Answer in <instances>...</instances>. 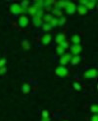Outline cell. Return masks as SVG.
Here are the masks:
<instances>
[{"label":"cell","instance_id":"1","mask_svg":"<svg viewBox=\"0 0 98 121\" xmlns=\"http://www.w3.org/2000/svg\"><path fill=\"white\" fill-rule=\"evenodd\" d=\"M10 11H11L14 15H19V14H22V13L27 12V10H26V9H23L22 7L20 6V4H18V3L12 4L11 7H10Z\"/></svg>","mask_w":98,"mask_h":121},{"label":"cell","instance_id":"2","mask_svg":"<svg viewBox=\"0 0 98 121\" xmlns=\"http://www.w3.org/2000/svg\"><path fill=\"white\" fill-rule=\"evenodd\" d=\"M97 76V70L95 69H90L84 73V77L87 79H92Z\"/></svg>","mask_w":98,"mask_h":121},{"label":"cell","instance_id":"3","mask_svg":"<svg viewBox=\"0 0 98 121\" xmlns=\"http://www.w3.org/2000/svg\"><path fill=\"white\" fill-rule=\"evenodd\" d=\"M55 73L58 75V76H60V77H64V76H67V75H68V69H66L64 65H60V66H58L56 69Z\"/></svg>","mask_w":98,"mask_h":121},{"label":"cell","instance_id":"4","mask_svg":"<svg viewBox=\"0 0 98 121\" xmlns=\"http://www.w3.org/2000/svg\"><path fill=\"white\" fill-rule=\"evenodd\" d=\"M73 56L71 54H63L60 58V64L61 65H65L67 64H69V62H71Z\"/></svg>","mask_w":98,"mask_h":121},{"label":"cell","instance_id":"5","mask_svg":"<svg viewBox=\"0 0 98 121\" xmlns=\"http://www.w3.org/2000/svg\"><path fill=\"white\" fill-rule=\"evenodd\" d=\"M82 48L79 44H74L73 46H71V53L75 56H79V54L81 52Z\"/></svg>","mask_w":98,"mask_h":121},{"label":"cell","instance_id":"6","mask_svg":"<svg viewBox=\"0 0 98 121\" xmlns=\"http://www.w3.org/2000/svg\"><path fill=\"white\" fill-rule=\"evenodd\" d=\"M66 12L68 13V14H70V15H72V14H74L75 12H76V10H77V6H76V4L75 3H73V2H69V4H68V6L66 7Z\"/></svg>","mask_w":98,"mask_h":121},{"label":"cell","instance_id":"7","mask_svg":"<svg viewBox=\"0 0 98 121\" xmlns=\"http://www.w3.org/2000/svg\"><path fill=\"white\" fill-rule=\"evenodd\" d=\"M28 17H26V16L20 17V19H19V26H20L21 27H26V26H28Z\"/></svg>","mask_w":98,"mask_h":121},{"label":"cell","instance_id":"8","mask_svg":"<svg viewBox=\"0 0 98 121\" xmlns=\"http://www.w3.org/2000/svg\"><path fill=\"white\" fill-rule=\"evenodd\" d=\"M70 1H58L56 2V7L55 8L56 9H59V10H61V8H66V7L68 6V4H69Z\"/></svg>","mask_w":98,"mask_h":121},{"label":"cell","instance_id":"9","mask_svg":"<svg viewBox=\"0 0 98 121\" xmlns=\"http://www.w3.org/2000/svg\"><path fill=\"white\" fill-rule=\"evenodd\" d=\"M50 41H51V35H50L49 33H46V34H44V35L42 36V38H41L42 44L47 45V44L50 43Z\"/></svg>","mask_w":98,"mask_h":121},{"label":"cell","instance_id":"10","mask_svg":"<svg viewBox=\"0 0 98 121\" xmlns=\"http://www.w3.org/2000/svg\"><path fill=\"white\" fill-rule=\"evenodd\" d=\"M33 25L35 26H41L43 25V21L42 18H38V17H33Z\"/></svg>","mask_w":98,"mask_h":121},{"label":"cell","instance_id":"11","mask_svg":"<svg viewBox=\"0 0 98 121\" xmlns=\"http://www.w3.org/2000/svg\"><path fill=\"white\" fill-rule=\"evenodd\" d=\"M37 10H38V9H37L35 6H28V9H27V12H28L33 17H34L35 14H36V12H37Z\"/></svg>","mask_w":98,"mask_h":121},{"label":"cell","instance_id":"12","mask_svg":"<svg viewBox=\"0 0 98 121\" xmlns=\"http://www.w3.org/2000/svg\"><path fill=\"white\" fill-rule=\"evenodd\" d=\"M65 38H66V36H65L64 33H59V34H57V36L55 37V41H56L58 44H60L61 42L65 41Z\"/></svg>","mask_w":98,"mask_h":121},{"label":"cell","instance_id":"13","mask_svg":"<svg viewBox=\"0 0 98 121\" xmlns=\"http://www.w3.org/2000/svg\"><path fill=\"white\" fill-rule=\"evenodd\" d=\"M95 4H96V1L95 0H89V1H86V3H85V8L88 10V9H93L94 8V6H95Z\"/></svg>","mask_w":98,"mask_h":121},{"label":"cell","instance_id":"14","mask_svg":"<svg viewBox=\"0 0 98 121\" xmlns=\"http://www.w3.org/2000/svg\"><path fill=\"white\" fill-rule=\"evenodd\" d=\"M77 10H78V12H79V15H85L87 13V9L85 8L84 6H82V5L78 6L77 7Z\"/></svg>","mask_w":98,"mask_h":121},{"label":"cell","instance_id":"15","mask_svg":"<svg viewBox=\"0 0 98 121\" xmlns=\"http://www.w3.org/2000/svg\"><path fill=\"white\" fill-rule=\"evenodd\" d=\"M79 62H80V57L79 56H75L71 60V63H72L73 65H76L79 64Z\"/></svg>","mask_w":98,"mask_h":121},{"label":"cell","instance_id":"16","mask_svg":"<svg viewBox=\"0 0 98 121\" xmlns=\"http://www.w3.org/2000/svg\"><path fill=\"white\" fill-rule=\"evenodd\" d=\"M22 91H23V93H25V94L28 93L29 91H31V86H29L28 84H24L22 87Z\"/></svg>","mask_w":98,"mask_h":121},{"label":"cell","instance_id":"17","mask_svg":"<svg viewBox=\"0 0 98 121\" xmlns=\"http://www.w3.org/2000/svg\"><path fill=\"white\" fill-rule=\"evenodd\" d=\"M72 41L74 44H79L80 43V38H79V36L77 35V34H75L73 37H72Z\"/></svg>","mask_w":98,"mask_h":121},{"label":"cell","instance_id":"18","mask_svg":"<svg viewBox=\"0 0 98 121\" xmlns=\"http://www.w3.org/2000/svg\"><path fill=\"white\" fill-rule=\"evenodd\" d=\"M49 25L52 26V27H55L58 26V19L57 18H52V20L50 21L49 22Z\"/></svg>","mask_w":98,"mask_h":121},{"label":"cell","instance_id":"19","mask_svg":"<svg viewBox=\"0 0 98 121\" xmlns=\"http://www.w3.org/2000/svg\"><path fill=\"white\" fill-rule=\"evenodd\" d=\"M52 18H53V16H52V15H50V14L45 15L44 18H43V20H44V22H45V24H49L50 21L52 20Z\"/></svg>","mask_w":98,"mask_h":121},{"label":"cell","instance_id":"20","mask_svg":"<svg viewBox=\"0 0 98 121\" xmlns=\"http://www.w3.org/2000/svg\"><path fill=\"white\" fill-rule=\"evenodd\" d=\"M52 13H53L55 16H57V17H62V11L61 10H59V9H53L52 10Z\"/></svg>","mask_w":98,"mask_h":121},{"label":"cell","instance_id":"21","mask_svg":"<svg viewBox=\"0 0 98 121\" xmlns=\"http://www.w3.org/2000/svg\"><path fill=\"white\" fill-rule=\"evenodd\" d=\"M41 26H42L43 30H45V31H49V30H51L52 28H53V27H52L49 24H43Z\"/></svg>","mask_w":98,"mask_h":121},{"label":"cell","instance_id":"22","mask_svg":"<svg viewBox=\"0 0 98 121\" xmlns=\"http://www.w3.org/2000/svg\"><path fill=\"white\" fill-rule=\"evenodd\" d=\"M22 46L24 47L26 50H29V48H31V46H29V43L28 42V40H24L22 42Z\"/></svg>","mask_w":98,"mask_h":121},{"label":"cell","instance_id":"23","mask_svg":"<svg viewBox=\"0 0 98 121\" xmlns=\"http://www.w3.org/2000/svg\"><path fill=\"white\" fill-rule=\"evenodd\" d=\"M56 51H57V53L59 55H63V54H65V50L60 46V45H58V46L56 47Z\"/></svg>","mask_w":98,"mask_h":121},{"label":"cell","instance_id":"24","mask_svg":"<svg viewBox=\"0 0 98 121\" xmlns=\"http://www.w3.org/2000/svg\"><path fill=\"white\" fill-rule=\"evenodd\" d=\"M28 5H29V2L28 1H23L21 4H20V6L22 7L23 9H28Z\"/></svg>","mask_w":98,"mask_h":121},{"label":"cell","instance_id":"25","mask_svg":"<svg viewBox=\"0 0 98 121\" xmlns=\"http://www.w3.org/2000/svg\"><path fill=\"white\" fill-rule=\"evenodd\" d=\"M59 45H60V46H61V47H62L64 50H66L67 48H69V43H68L66 40H65V41H63V42H61V43H60Z\"/></svg>","mask_w":98,"mask_h":121},{"label":"cell","instance_id":"26","mask_svg":"<svg viewBox=\"0 0 98 121\" xmlns=\"http://www.w3.org/2000/svg\"><path fill=\"white\" fill-rule=\"evenodd\" d=\"M66 22V18L65 17H61L60 19H58V26H63Z\"/></svg>","mask_w":98,"mask_h":121},{"label":"cell","instance_id":"27","mask_svg":"<svg viewBox=\"0 0 98 121\" xmlns=\"http://www.w3.org/2000/svg\"><path fill=\"white\" fill-rule=\"evenodd\" d=\"M42 16H43V10H42V9H38V10H37V12H36V14H35V16H34V17L42 18Z\"/></svg>","mask_w":98,"mask_h":121},{"label":"cell","instance_id":"28","mask_svg":"<svg viewBox=\"0 0 98 121\" xmlns=\"http://www.w3.org/2000/svg\"><path fill=\"white\" fill-rule=\"evenodd\" d=\"M90 109H91V111H92V112L97 113V111H98V107H97V104H93V105H91V108H90Z\"/></svg>","mask_w":98,"mask_h":121},{"label":"cell","instance_id":"29","mask_svg":"<svg viewBox=\"0 0 98 121\" xmlns=\"http://www.w3.org/2000/svg\"><path fill=\"white\" fill-rule=\"evenodd\" d=\"M41 114H42V118H48L49 117V112L47 110H43Z\"/></svg>","mask_w":98,"mask_h":121},{"label":"cell","instance_id":"30","mask_svg":"<svg viewBox=\"0 0 98 121\" xmlns=\"http://www.w3.org/2000/svg\"><path fill=\"white\" fill-rule=\"evenodd\" d=\"M73 86H74V88H75V89H76V90H78V91H79V90L81 89L80 85L79 84V83H77V82H75L74 84H73Z\"/></svg>","mask_w":98,"mask_h":121},{"label":"cell","instance_id":"31","mask_svg":"<svg viewBox=\"0 0 98 121\" xmlns=\"http://www.w3.org/2000/svg\"><path fill=\"white\" fill-rule=\"evenodd\" d=\"M6 65V60L5 59H1L0 60V67H3Z\"/></svg>","mask_w":98,"mask_h":121},{"label":"cell","instance_id":"32","mask_svg":"<svg viewBox=\"0 0 98 121\" xmlns=\"http://www.w3.org/2000/svg\"><path fill=\"white\" fill-rule=\"evenodd\" d=\"M6 71H7V69L5 66L0 67V74H4V73H6Z\"/></svg>","mask_w":98,"mask_h":121},{"label":"cell","instance_id":"33","mask_svg":"<svg viewBox=\"0 0 98 121\" xmlns=\"http://www.w3.org/2000/svg\"><path fill=\"white\" fill-rule=\"evenodd\" d=\"M91 121H98V115H97V114L93 115V116L91 117Z\"/></svg>","mask_w":98,"mask_h":121},{"label":"cell","instance_id":"34","mask_svg":"<svg viewBox=\"0 0 98 121\" xmlns=\"http://www.w3.org/2000/svg\"><path fill=\"white\" fill-rule=\"evenodd\" d=\"M41 121H50V118H49V117H48V118H42Z\"/></svg>","mask_w":98,"mask_h":121}]
</instances>
